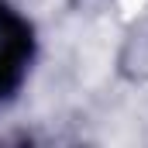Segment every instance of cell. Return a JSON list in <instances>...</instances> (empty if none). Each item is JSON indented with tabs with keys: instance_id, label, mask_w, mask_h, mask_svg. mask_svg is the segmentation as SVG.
I'll use <instances>...</instances> for the list:
<instances>
[{
	"instance_id": "obj_1",
	"label": "cell",
	"mask_w": 148,
	"mask_h": 148,
	"mask_svg": "<svg viewBox=\"0 0 148 148\" xmlns=\"http://www.w3.org/2000/svg\"><path fill=\"white\" fill-rule=\"evenodd\" d=\"M24 55H14V52H0V100L21 83V73H24Z\"/></svg>"
}]
</instances>
